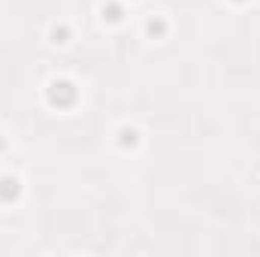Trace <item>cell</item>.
Here are the masks:
<instances>
[{"mask_svg": "<svg viewBox=\"0 0 260 257\" xmlns=\"http://www.w3.org/2000/svg\"><path fill=\"white\" fill-rule=\"evenodd\" d=\"M76 97H79V91H76V85H73V82H67V79H58V82H52V85H49V103H52V106H58V109L73 106V103H76Z\"/></svg>", "mask_w": 260, "mask_h": 257, "instance_id": "1", "label": "cell"}, {"mask_svg": "<svg viewBox=\"0 0 260 257\" xmlns=\"http://www.w3.org/2000/svg\"><path fill=\"white\" fill-rule=\"evenodd\" d=\"M18 194H21V182H18L15 176H3V179H0V200H3V203L18 200Z\"/></svg>", "mask_w": 260, "mask_h": 257, "instance_id": "2", "label": "cell"}, {"mask_svg": "<svg viewBox=\"0 0 260 257\" xmlns=\"http://www.w3.org/2000/svg\"><path fill=\"white\" fill-rule=\"evenodd\" d=\"M145 34H148L151 40H160V37L167 34V21H164L160 15H154V18H148V21H145Z\"/></svg>", "mask_w": 260, "mask_h": 257, "instance_id": "3", "label": "cell"}, {"mask_svg": "<svg viewBox=\"0 0 260 257\" xmlns=\"http://www.w3.org/2000/svg\"><path fill=\"white\" fill-rule=\"evenodd\" d=\"M121 12H124V9H121L118 3H103V18H106V21H121Z\"/></svg>", "mask_w": 260, "mask_h": 257, "instance_id": "4", "label": "cell"}, {"mask_svg": "<svg viewBox=\"0 0 260 257\" xmlns=\"http://www.w3.org/2000/svg\"><path fill=\"white\" fill-rule=\"evenodd\" d=\"M52 37H55V43H67V27H55Z\"/></svg>", "mask_w": 260, "mask_h": 257, "instance_id": "5", "label": "cell"}, {"mask_svg": "<svg viewBox=\"0 0 260 257\" xmlns=\"http://www.w3.org/2000/svg\"><path fill=\"white\" fill-rule=\"evenodd\" d=\"M0 145H3V142H0Z\"/></svg>", "mask_w": 260, "mask_h": 257, "instance_id": "6", "label": "cell"}]
</instances>
